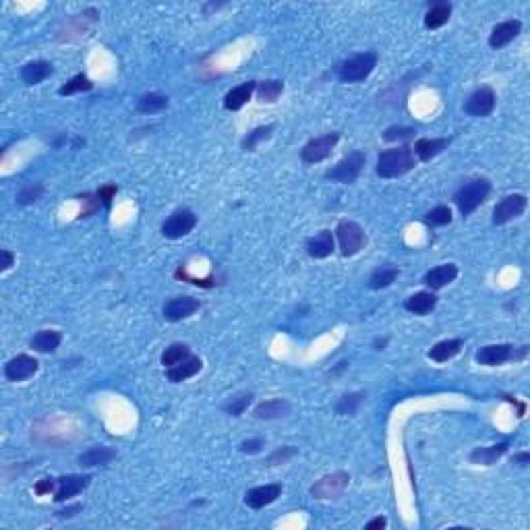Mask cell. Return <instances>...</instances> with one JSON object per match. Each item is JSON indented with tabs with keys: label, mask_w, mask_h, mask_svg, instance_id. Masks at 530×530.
Returning <instances> with one entry per match:
<instances>
[{
	"label": "cell",
	"mask_w": 530,
	"mask_h": 530,
	"mask_svg": "<svg viewBox=\"0 0 530 530\" xmlns=\"http://www.w3.org/2000/svg\"><path fill=\"white\" fill-rule=\"evenodd\" d=\"M414 164H416V158H414L413 147L400 145V147L385 149V152L379 154L375 172H377V177L381 178H398L404 177L406 172H411Z\"/></svg>",
	"instance_id": "1"
},
{
	"label": "cell",
	"mask_w": 530,
	"mask_h": 530,
	"mask_svg": "<svg viewBox=\"0 0 530 530\" xmlns=\"http://www.w3.org/2000/svg\"><path fill=\"white\" fill-rule=\"evenodd\" d=\"M462 346H464V342H462L460 338L441 340V342H437V344L429 351V358L435 360V362H448V360H452L454 356L460 354Z\"/></svg>",
	"instance_id": "28"
},
{
	"label": "cell",
	"mask_w": 530,
	"mask_h": 530,
	"mask_svg": "<svg viewBox=\"0 0 530 530\" xmlns=\"http://www.w3.org/2000/svg\"><path fill=\"white\" fill-rule=\"evenodd\" d=\"M197 226V216L191 209H177L168 216V220L162 224V235L170 240H177L186 236Z\"/></svg>",
	"instance_id": "10"
},
{
	"label": "cell",
	"mask_w": 530,
	"mask_h": 530,
	"mask_svg": "<svg viewBox=\"0 0 530 530\" xmlns=\"http://www.w3.org/2000/svg\"><path fill=\"white\" fill-rule=\"evenodd\" d=\"M338 141H340V133H327V135H321V137H313L300 149V160L304 164H319V162H323L332 156Z\"/></svg>",
	"instance_id": "7"
},
{
	"label": "cell",
	"mask_w": 530,
	"mask_h": 530,
	"mask_svg": "<svg viewBox=\"0 0 530 530\" xmlns=\"http://www.w3.org/2000/svg\"><path fill=\"white\" fill-rule=\"evenodd\" d=\"M388 344V338H383V340H375V346H377V351H383V346Z\"/></svg>",
	"instance_id": "50"
},
{
	"label": "cell",
	"mask_w": 530,
	"mask_h": 530,
	"mask_svg": "<svg viewBox=\"0 0 530 530\" xmlns=\"http://www.w3.org/2000/svg\"><path fill=\"white\" fill-rule=\"evenodd\" d=\"M201 367H203L201 358L191 354V356H186L182 362L170 367V369L166 371V377H168V381H172V383H180V381H186V379L195 377V375L201 371Z\"/></svg>",
	"instance_id": "21"
},
{
	"label": "cell",
	"mask_w": 530,
	"mask_h": 530,
	"mask_svg": "<svg viewBox=\"0 0 530 530\" xmlns=\"http://www.w3.org/2000/svg\"><path fill=\"white\" fill-rule=\"evenodd\" d=\"M0 272H6V270H10L13 265H15V255L8 251V249H2L0 251Z\"/></svg>",
	"instance_id": "46"
},
{
	"label": "cell",
	"mask_w": 530,
	"mask_h": 530,
	"mask_svg": "<svg viewBox=\"0 0 530 530\" xmlns=\"http://www.w3.org/2000/svg\"><path fill=\"white\" fill-rule=\"evenodd\" d=\"M495 91L489 85H483L469 96V100L464 102V112L472 118L489 117L495 110Z\"/></svg>",
	"instance_id": "11"
},
{
	"label": "cell",
	"mask_w": 530,
	"mask_h": 530,
	"mask_svg": "<svg viewBox=\"0 0 530 530\" xmlns=\"http://www.w3.org/2000/svg\"><path fill=\"white\" fill-rule=\"evenodd\" d=\"M89 483H91L89 474H66V476H60L59 491L54 495V501L57 503H64L71 497H77L79 493H83L89 487Z\"/></svg>",
	"instance_id": "14"
},
{
	"label": "cell",
	"mask_w": 530,
	"mask_h": 530,
	"mask_svg": "<svg viewBox=\"0 0 530 530\" xmlns=\"http://www.w3.org/2000/svg\"><path fill=\"white\" fill-rule=\"evenodd\" d=\"M508 452V443L501 441V443H495V446H489V448H474L469 456L472 464H483V466H493L503 454Z\"/></svg>",
	"instance_id": "25"
},
{
	"label": "cell",
	"mask_w": 530,
	"mask_h": 530,
	"mask_svg": "<svg viewBox=\"0 0 530 530\" xmlns=\"http://www.w3.org/2000/svg\"><path fill=\"white\" fill-rule=\"evenodd\" d=\"M414 135H416V131L411 128V126H390L383 133V141H388V143H394V141L402 143V141H411Z\"/></svg>",
	"instance_id": "40"
},
{
	"label": "cell",
	"mask_w": 530,
	"mask_h": 530,
	"mask_svg": "<svg viewBox=\"0 0 530 530\" xmlns=\"http://www.w3.org/2000/svg\"><path fill=\"white\" fill-rule=\"evenodd\" d=\"M186 356H191V351H189V346L186 344H170L164 353H162V365L166 367V369H170V367H175L178 362H182Z\"/></svg>",
	"instance_id": "36"
},
{
	"label": "cell",
	"mask_w": 530,
	"mask_h": 530,
	"mask_svg": "<svg viewBox=\"0 0 530 530\" xmlns=\"http://www.w3.org/2000/svg\"><path fill=\"white\" fill-rule=\"evenodd\" d=\"M336 238H338V244H340V253L344 257H354L367 244V235H365L362 226L353 222V220H342L336 226Z\"/></svg>",
	"instance_id": "6"
},
{
	"label": "cell",
	"mask_w": 530,
	"mask_h": 530,
	"mask_svg": "<svg viewBox=\"0 0 530 530\" xmlns=\"http://www.w3.org/2000/svg\"><path fill=\"white\" fill-rule=\"evenodd\" d=\"M365 400V394L360 392H353V394H346L340 398V402L336 404V413L342 414V416H353L358 411V406L362 404Z\"/></svg>",
	"instance_id": "38"
},
{
	"label": "cell",
	"mask_w": 530,
	"mask_h": 530,
	"mask_svg": "<svg viewBox=\"0 0 530 530\" xmlns=\"http://www.w3.org/2000/svg\"><path fill=\"white\" fill-rule=\"evenodd\" d=\"M115 458H117V452L112 448H108V446H96V448L87 450L85 454H81L77 462L81 466H85V469H91V466H106Z\"/></svg>",
	"instance_id": "24"
},
{
	"label": "cell",
	"mask_w": 530,
	"mask_h": 530,
	"mask_svg": "<svg viewBox=\"0 0 530 530\" xmlns=\"http://www.w3.org/2000/svg\"><path fill=\"white\" fill-rule=\"evenodd\" d=\"M522 31V21L518 19H510V21H503V23H497L489 36V46L493 50H499L503 46H508L510 42H514Z\"/></svg>",
	"instance_id": "16"
},
{
	"label": "cell",
	"mask_w": 530,
	"mask_h": 530,
	"mask_svg": "<svg viewBox=\"0 0 530 530\" xmlns=\"http://www.w3.org/2000/svg\"><path fill=\"white\" fill-rule=\"evenodd\" d=\"M40 369V362L29 354H17L4 365V377L8 381H25L34 377Z\"/></svg>",
	"instance_id": "12"
},
{
	"label": "cell",
	"mask_w": 530,
	"mask_h": 530,
	"mask_svg": "<svg viewBox=\"0 0 530 530\" xmlns=\"http://www.w3.org/2000/svg\"><path fill=\"white\" fill-rule=\"evenodd\" d=\"M257 102L261 104H276L284 94V83L280 79H265L257 83Z\"/></svg>",
	"instance_id": "29"
},
{
	"label": "cell",
	"mask_w": 530,
	"mask_h": 530,
	"mask_svg": "<svg viewBox=\"0 0 530 530\" xmlns=\"http://www.w3.org/2000/svg\"><path fill=\"white\" fill-rule=\"evenodd\" d=\"M512 462H514V464H520V466H529V464H530V454H529V452L516 454V456L512 458Z\"/></svg>",
	"instance_id": "48"
},
{
	"label": "cell",
	"mask_w": 530,
	"mask_h": 530,
	"mask_svg": "<svg viewBox=\"0 0 530 530\" xmlns=\"http://www.w3.org/2000/svg\"><path fill=\"white\" fill-rule=\"evenodd\" d=\"M385 527H388V520H385V518H381V516H379V518H373L371 522H367V524H365V529L367 530L385 529Z\"/></svg>",
	"instance_id": "47"
},
{
	"label": "cell",
	"mask_w": 530,
	"mask_h": 530,
	"mask_svg": "<svg viewBox=\"0 0 530 530\" xmlns=\"http://www.w3.org/2000/svg\"><path fill=\"white\" fill-rule=\"evenodd\" d=\"M81 510V506H75V508H68V510H64V512H60V516L64 518V516H73V512H79Z\"/></svg>",
	"instance_id": "49"
},
{
	"label": "cell",
	"mask_w": 530,
	"mask_h": 530,
	"mask_svg": "<svg viewBox=\"0 0 530 530\" xmlns=\"http://www.w3.org/2000/svg\"><path fill=\"white\" fill-rule=\"evenodd\" d=\"M79 201L85 205L83 209H81V214H79V218H89V216H94L98 209H100V205H102V201H100V197L98 195H89V193H85V195H81L79 197Z\"/></svg>",
	"instance_id": "41"
},
{
	"label": "cell",
	"mask_w": 530,
	"mask_h": 530,
	"mask_svg": "<svg viewBox=\"0 0 530 530\" xmlns=\"http://www.w3.org/2000/svg\"><path fill=\"white\" fill-rule=\"evenodd\" d=\"M164 108H168V96L164 94H143L137 102V110L143 112V115H156V112H162Z\"/></svg>",
	"instance_id": "31"
},
{
	"label": "cell",
	"mask_w": 530,
	"mask_h": 530,
	"mask_svg": "<svg viewBox=\"0 0 530 530\" xmlns=\"http://www.w3.org/2000/svg\"><path fill=\"white\" fill-rule=\"evenodd\" d=\"M458 278V265L456 263H443L433 270H429L422 278V284L431 290H441L448 284H452Z\"/></svg>",
	"instance_id": "17"
},
{
	"label": "cell",
	"mask_w": 530,
	"mask_h": 530,
	"mask_svg": "<svg viewBox=\"0 0 530 530\" xmlns=\"http://www.w3.org/2000/svg\"><path fill=\"white\" fill-rule=\"evenodd\" d=\"M450 15H452V4L450 2H435L425 15V27L427 29H439L450 21Z\"/></svg>",
	"instance_id": "30"
},
{
	"label": "cell",
	"mask_w": 530,
	"mask_h": 530,
	"mask_svg": "<svg viewBox=\"0 0 530 530\" xmlns=\"http://www.w3.org/2000/svg\"><path fill=\"white\" fill-rule=\"evenodd\" d=\"M280 495H282V485L280 483L261 485V487H253L244 493V503L253 510H261V508L274 503Z\"/></svg>",
	"instance_id": "15"
},
{
	"label": "cell",
	"mask_w": 530,
	"mask_h": 530,
	"mask_svg": "<svg viewBox=\"0 0 530 530\" xmlns=\"http://www.w3.org/2000/svg\"><path fill=\"white\" fill-rule=\"evenodd\" d=\"M365 162H367V154L360 152V149H354L346 158H342L334 168H330V170L325 172V178L332 180V182L351 184V182H354V180L358 178V175L362 172Z\"/></svg>",
	"instance_id": "5"
},
{
	"label": "cell",
	"mask_w": 530,
	"mask_h": 530,
	"mask_svg": "<svg viewBox=\"0 0 530 530\" xmlns=\"http://www.w3.org/2000/svg\"><path fill=\"white\" fill-rule=\"evenodd\" d=\"M117 193H118L117 184H104V186H100V191H98L96 195L100 197V201H102L106 207H110V203H112V199L117 197Z\"/></svg>",
	"instance_id": "43"
},
{
	"label": "cell",
	"mask_w": 530,
	"mask_h": 530,
	"mask_svg": "<svg viewBox=\"0 0 530 530\" xmlns=\"http://www.w3.org/2000/svg\"><path fill=\"white\" fill-rule=\"evenodd\" d=\"M59 485V480L57 478H42L40 483H36V487H34V493L36 495H48V493H52L54 491V487Z\"/></svg>",
	"instance_id": "45"
},
{
	"label": "cell",
	"mask_w": 530,
	"mask_h": 530,
	"mask_svg": "<svg viewBox=\"0 0 530 530\" xmlns=\"http://www.w3.org/2000/svg\"><path fill=\"white\" fill-rule=\"evenodd\" d=\"M452 143L450 137H422L414 143V156L420 162H431L433 158H437L443 149H448V145Z\"/></svg>",
	"instance_id": "19"
},
{
	"label": "cell",
	"mask_w": 530,
	"mask_h": 530,
	"mask_svg": "<svg viewBox=\"0 0 530 530\" xmlns=\"http://www.w3.org/2000/svg\"><path fill=\"white\" fill-rule=\"evenodd\" d=\"M527 205H529V199L527 195L522 193H514V195H506L495 207H493V218L491 222L495 226H503L516 218H520L524 212H527Z\"/></svg>",
	"instance_id": "8"
},
{
	"label": "cell",
	"mask_w": 530,
	"mask_h": 530,
	"mask_svg": "<svg viewBox=\"0 0 530 530\" xmlns=\"http://www.w3.org/2000/svg\"><path fill=\"white\" fill-rule=\"evenodd\" d=\"M251 402H253V394H251V392H244V394H238L235 398H230L228 402H224V404H222V411L226 414H230V416H240V414H244V411L251 406Z\"/></svg>",
	"instance_id": "35"
},
{
	"label": "cell",
	"mask_w": 530,
	"mask_h": 530,
	"mask_svg": "<svg viewBox=\"0 0 530 530\" xmlns=\"http://www.w3.org/2000/svg\"><path fill=\"white\" fill-rule=\"evenodd\" d=\"M351 483V474L344 471L334 472V474H327L323 478H319L313 487H311V495L315 499H336L338 495H342L346 491Z\"/></svg>",
	"instance_id": "9"
},
{
	"label": "cell",
	"mask_w": 530,
	"mask_h": 530,
	"mask_svg": "<svg viewBox=\"0 0 530 530\" xmlns=\"http://www.w3.org/2000/svg\"><path fill=\"white\" fill-rule=\"evenodd\" d=\"M529 353V346H520L516 348L514 344H489V346H483L478 348L474 358L478 365H485V367H499L503 362H510V360H522Z\"/></svg>",
	"instance_id": "4"
},
{
	"label": "cell",
	"mask_w": 530,
	"mask_h": 530,
	"mask_svg": "<svg viewBox=\"0 0 530 530\" xmlns=\"http://www.w3.org/2000/svg\"><path fill=\"white\" fill-rule=\"evenodd\" d=\"M201 309V302L193 296H177V298H170L162 313L168 321H182L191 315H195L197 311Z\"/></svg>",
	"instance_id": "13"
},
{
	"label": "cell",
	"mask_w": 530,
	"mask_h": 530,
	"mask_svg": "<svg viewBox=\"0 0 530 530\" xmlns=\"http://www.w3.org/2000/svg\"><path fill=\"white\" fill-rule=\"evenodd\" d=\"M293 456H296V450L293 446H284L280 450H276L270 458H267V466H276V464H284L288 462Z\"/></svg>",
	"instance_id": "42"
},
{
	"label": "cell",
	"mask_w": 530,
	"mask_h": 530,
	"mask_svg": "<svg viewBox=\"0 0 530 530\" xmlns=\"http://www.w3.org/2000/svg\"><path fill=\"white\" fill-rule=\"evenodd\" d=\"M293 411V404L288 400H282V398H276V400H265V402H259L255 406V416L259 420H276V418H284L288 416Z\"/></svg>",
	"instance_id": "20"
},
{
	"label": "cell",
	"mask_w": 530,
	"mask_h": 530,
	"mask_svg": "<svg viewBox=\"0 0 530 530\" xmlns=\"http://www.w3.org/2000/svg\"><path fill=\"white\" fill-rule=\"evenodd\" d=\"M437 307V296L433 290H422V293H414L413 296L406 298L404 309L414 315H427Z\"/></svg>",
	"instance_id": "26"
},
{
	"label": "cell",
	"mask_w": 530,
	"mask_h": 530,
	"mask_svg": "<svg viewBox=\"0 0 530 530\" xmlns=\"http://www.w3.org/2000/svg\"><path fill=\"white\" fill-rule=\"evenodd\" d=\"M272 131H274V124H267V126H257L255 131H251L249 135H244L242 137V141H240V147L244 149V152H253L261 141H265V139H270L272 137Z\"/></svg>",
	"instance_id": "34"
},
{
	"label": "cell",
	"mask_w": 530,
	"mask_h": 530,
	"mask_svg": "<svg viewBox=\"0 0 530 530\" xmlns=\"http://www.w3.org/2000/svg\"><path fill=\"white\" fill-rule=\"evenodd\" d=\"M452 218L454 216H452V209L448 205H437L431 212H427L422 220L429 226H448V224H452Z\"/></svg>",
	"instance_id": "37"
},
{
	"label": "cell",
	"mask_w": 530,
	"mask_h": 530,
	"mask_svg": "<svg viewBox=\"0 0 530 530\" xmlns=\"http://www.w3.org/2000/svg\"><path fill=\"white\" fill-rule=\"evenodd\" d=\"M52 73H54V66L48 60H34L21 68V79L27 85H38L46 81L48 77H52Z\"/></svg>",
	"instance_id": "23"
},
{
	"label": "cell",
	"mask_w": 530,
	"mask_h": 530,
	"mask_svg": "<svg viewBox=\"0 0 530 530\" xmlns=\"http://www.w3.org/2000/svg\"><path fill=\"white\" fill-rule=\"evenodd\" d=\"M44 193V184L42 182H27L25 186L19 189L17 193V203L19 205H29V203H36Z\"/></svg>",
	"instance_id": "39"
},
{
	"label": "cell",
	"mask_w": 530,
	"mask_h": 530,
	"mask_svg": "<svg viewBox=\"0 0 530 530\" xmlns=\"http://www.w3.org/2000/svg\"><path fill=\"white\" fill-rule=\"evenodd\" d=\"M60 342H62V334H60L59 330H42V332H38V334L31 338L29 346H31L36 353L48 354L54 353L60 346Z\"/></svg>",
	"instance_id": "27"
},
{
	"label": "cell",
	"mask_w": 530,
	"mask_h": 530,
	"mask_svg": "<svg viewBox=\"0 0 530 530\" xmlns=\"http://www.w3.org/2000/svg\"><path fill=\"white\" fill-rule=\"evenodd\" d=\"M238 450H240L242 454H259V452L263 450V439H259V437L246 439V441H242V443L238 446Z\"/></svg>",
	"instance_id": "44"
},
{
	"label": "cell",
	"mask_w": 530,
	"mask_h": 530,
	"mask_svg": "<svg viewBox=\"0 0 530 530\" xmlns=\"http://www.w3.org/2000/svg\"><path fill=\"white\" fill-rule=\"evenodd\" d=\"M491 193V182L487 178H472L466 180L456 193H454V203L458 205L462 218H469L472 212L485 203V199Z\"/></svg>",
	"instance_id": "2"
},
{
	"label": "cell",
	"mask_w": 530,
	"mask_h": 530,
	"mask_svg": "<svg viewBox=\"0 0 530 530\" xmlns=\"http://www.w3.org/2000/svg\"><path fill=\"white\" fill-rule=\"evenodd\" d=\"M377 66V52L369 50V52H360L354 54L344 62H340L336 66V77L342 83H360L365 81Z\"/></svg>",
	"instance_id": "3"
},
{
	"label": "cell",
	"mask_w": 530,
	"mask_h": 530,
	"mask_svg": "<svg viewBox=\"0 0 530 530\" xmlns=\"http://www.w3.org/2000/svg\"><path fill=\"white\" fill-rule=\"evenodd\" d=\"M307 253L313 259H325L336 251V236L332 230H321L315 236L307 238Z\"/></svg>",
	"instance_id": "18"
},
{
	"label": "cell",
	"mask_w": 530,
	"mask_h": 530,
	"mask_svg": "<svg viewBox=\"0 0 530 530\" xmlns=\"http://www.w3.org/2000/svg\"><path fill=\"white\" fill-rule=\"evenodd\" d=\"M400 270L398 267H377L371 278H369V288L371 290H381V288H388L396 282Z\"/></svg>",
	"instance_id": "32"
},
{
	"label": "cell",
	"mask_w": 530,
	"mask_h": 530,
	"mask_svg": "<svg viewBox=\"0 0 530 530\" xmlns=\"http://www.w3.org/2000/svg\"><path fill=\"white\" fill-rule=\"evenodd\" d=\"M91 89H94V83L89 81V77L79 73L60 87L59 94L60 96H73V94H83V91H91Z\"/></svg>",
	"instance_id": "33"
},
{
	"label": "cell",
	"mask_w": 530,
	"mask_h": 530,
	"mask_svg": "<svg viewBox=\"0 0 530 530\" xmlns=\"http://www.w3.org/2000/svg\"><path fill=\"white\" fill-rule=\"evenodd\" d=\"M255 89H257V81H244V83L233 87V89L224 96V108H226V110H233V112L240 110V108L251 100V96L255 94Z\"/></svg>",
	"instance_id": "22"
}]
</instances>
